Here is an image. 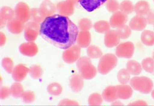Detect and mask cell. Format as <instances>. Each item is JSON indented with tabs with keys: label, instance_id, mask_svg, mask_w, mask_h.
<instances>
[{
	"label": "cell",
	"instance_id": "6da1fadb",
	"mask_svg": "<svg viewBox=\"0 0 154 106\" xmlns=\"http://www.w3.org/2000/svg\"><path fill=\"white\" fill-rule=\"evenodd\" d=\"M79 32L78 27L68 16L59 14L46 17L39 28V35L43 39L65 50L74 44Z\"/></svg>",
	"mask_w": 154,
	"mask_h": 106
},
{
	"label": "cell",
	"instance_id": "7a4b0ae2",
	"mask_svg": "<svg viewBox=\"0 0 154 106\" xmlns=\"http://www.w3.org/2000/svg\"><path fill=\"white\" fill-rule=\"evenodd\" d=\"M76 65L80 75L84 79H91L97 74L96 69L88 57L83 56L80 57L77 61Z\"/></svg>",
	"mask_w": 154,
	"mask_h": 106
},
{
	"label": "cell",
	"instance_id": "3957f363",
	"mask_svg": "<svg viewBox=\"0 0 154 106\" xmlns=\"http://www.w3.org/2000/svg\"><path fill=\"white\" fill-rule=\"evenodd\" d=\"M117 63V58L114 54H106L100 57L97 67L98 71L101 74H106L116 66Z\"/></svg>",
	"mask_w": 154,
	"mask_h": 106
},
{
	"label": "cell",
	"instance_id": "277c9868",
	"mask_svg": "<svg viewBox=\"0 0 154 106\" xmlns=\"http://www.w3.org/2000/svg\"><path fill=\"white\" fill-rule=\"evenodd\" d=\"M130 84L134 90L145 94L149 93L153 86L152 80L144 76L133 77L130 80Z\"/></svg>",
	"mask_w": 154,
	"mask_h": 106
},
{
	"label": "cell",
	"instance_id": "5b68a950",
	"mask_svg": "<svg viewBox=\"0 0 154 106\" xmlns=\"http://www.w3.org/2000/svg\"><path fill=\"white\" fill-rule=\"evenodd\" d=\"M134 50L133 43L126 42L119 44L116 49V54L119 58L129 59L133 56Z\"/></svg>",
	"mask_w": 154,
	"mask_h": 106
},
{
	"label": "cell",
	"instance_id": "8992f818",
	"mask_svg": "<svg viewBox=\"0 0 154 106\" xmlns=\"http://www.w3.org/2000/svg\"><path fill=\"white\" fill-rule=\"evenodd\" d=\"M81 48L77 45H73L66 49L63 55L64 61L68 64L73 63L79 58Z\"/></svg>",
	"mask_w": 154,
	"mask_h": 106
},
{
	"label": "cell",
	"instance_id": "52a82bcc",
	"mask_svg": "<svg viewBox=\"0 0 154 106\" xmlns=\"http://www.w3.org/2000/svg\"><path fill=\"white\" fill-rule=\"evenodd\" d=\"M128 19L127 14L121 11H118L113 13L109 22L111 27L117 29L125 25Z\"/></svg>",
	"mask_w": 154,
	"mask_h": 106
},
{
	"label": "cell",
	"instance_id": "ba28073f",
	"mask_svg": "<svg viewBox=\"0 0 154 106\" xmlns=\"http://www.w3.org/2000/svg\"><path fill=\"white\" fill-rule=\"evenodd\" d=\"M120 39L116 30L110 29L105 33L104 44L108 48L113 47L119 44Z\"/></svg>",
	"mask_w": 154,
	"mask_h": 106
},
{
	"label": "cell",
	"instance_id": "9c48e42d",
	"mask_svg": "<svg viewBox=\"0 0 154 106\" xmlns=\"http://www.w3.org/2000/svg\"><path fill=\"white\" fill-rule=\"evenodd\" d=\"M108 0H79L82 7L88 12H91L99 8Z\"/></svg>",
	"mask_w": 154,
	"mask_h": 106
},
{
	"label": "cell",
	"instance_id": "30bf717a",
	"mask_svg": "<svg viewBox=\"0 0 154 106\" xmlns=\"http://www.w3.org/2000/svg\"><path fill=\"white\" fill-rule=\"evenodd\" d=\"M91 39V35L89 31L81 30L77 37V44L81 48L87 47L90 45Z\"/></svg>",
	"mask_w": 154,
	"mask_h": 106
},
{
	"label": "cell",
	"instance_id": "8fae6325",
	"mask_svg": "<svg viewBox=\"0 0 154 106\" xmlns=\"http://www.w3.org/2000/svg\"><path fill=\"white\" fill-rule=\"evenodd\" d=\"M29 71V69L24 64H18L12 71L13 78L17 82H21L24 79Z\"/></svg>",
	"mask_w": 154,
	"mask_h": 106
},
{
	"label": "cell",
	"instance_id": "7c38bea8",
	"mask_svg": "<svg viewBox=\"0 0 154 106\" xmlns=\"http://www.w3.org/2000/svg\"><path fill=\"white\" fill-rule=\"evenodd\" d=\"M102 96L106 101L112 102L118 98L116 86L110 85L107 87L103 91Z\"/></svg>",
	"mask_w": 154,
	"mask_h": 106
},
{
	"label": "cell",
	"instance_id": "4fadbf2b",
	"mask_svg": "<svg viewBox=\"0 0 154 106\" xmlns=\"http://www.w3.org/2000/svg\"><path fill=\"white\" fill-rule=\"evenodd\" d=\"M147 23L145 18L142 16H137L131 19L129 25L130 28L133 30L141 31L146 27Z\"/></svg>",
	"mask_w": 154,
	"mask_h": 106
},
{
	"label": "cell",
	"instance_id": "5bb4252c",
	"mask_svg": "<svg viewBox=\"0 0 154 106\" xmlns=\"http://www.w3.org/2000/svg\"><path fill=\"white\" fill-rule=\"evenodd\" d=\"M83 79L80 74L74 73L72 75L70 79L69 84L72 91L78 92L82 90L84 85Z\"/></svg>",
	"mask_w": 154,
	"mask_h": 106
},
{
	"label": "cell",
	"instance_id": "9a60e30c",
	"mask_svg": "<svg viewBox=\"0 0 154 106\" xmlns=\"http://www.w3.org/2000/svg\"><path fill=\"white\" fill-rule=\"evenodd\" d=\"M75 5L72 2L66 0L59 3L57 7L62 15L67 16L72 15L74 13Z\"/></svg>",
	"mask_w": 154,
	"mask_h": 106
},
{
	"label": "cell",
	"instance_id": "2e32d148",
	"mask_svg": "<svg viewBox=\"0 0 154 106\" xmlns=\"http://www.w3.org/2000/svg\"><path fill=\"white\" fill-rule=\"evenodd\" d=\"M118 98L121 99H128L132 95L133 90L129 85H116Z\"/></svg>",
	"mask_w": 154,
	"mask_h": 106
},
{
	"label": "cell",
	"instance_id": "e0dca14e",
	"mask_svg": "<svg viewBox=\"0 0 154 106\" xmlns=\"http://www.w3.org/2000/svg\"><path fill=\"white\" fill-rule=\"evenodd\" d=\"M134 10L136 14L140 16L146 15L150 10L148 2L144 0L137 2L134 6Z\"/></svg>",
	"mask_w": 154,
	"mask_h": 106
},
{
	"label": "cell",
	"instance_id": "ac0fdd59",
	"mask_svg": "<svg viewBox=\"0 0 154 106\" xmlns=\"http://www.w3.org/2000/svg\"><path fill=\"white\" fill-rule=\"evenodd\" d=\"M95 31L100 33H105L110 29L109 22L105 20H100L95 22L93 25Z\"/></svg>",
	"mask_w": 154,
	"mask_h": 106
},
{
	"label": "cell",
	"instance_id": "d6986e66",
	"mask_svg": "<svg viewBox=\"0 0 154 106\" xmlns=\"http://www.w3.org/2000/svg\"><path fill=\"white\" fill-rule=\"evenodd\" d=\"M126 68L130 74L134 75H139L142 70L140 64L134 60H130L127 62Z\"/></svg>",
	"mask_w": 154,
	"mask_h": 106
},
{
	"label": "cell",
	"instance_id": "ffe728a7",
	"mask_svg": "<svg viewBox=\"0 0 154 106\" xmlns=\"http://www.w3.org/2000/svg\"><path fill=\"white\" fill-rule=\"evenodd\" d=\"M141 40L145 45L151 46L154 44V32L152 31L146 30L142 33Z\"/></svg>",
	"mask_w": 154,
	"mask_h": 106
},
{
	"label": "cell",
	"instance_id": "44dd1931",
	"mask_svg": "<svg viewBox=\"0 0 154 106\" xmlns=\"http://www.w3.org/2000/svg\"><path fill=\"white\" fill-rule=\"evenodd\" d=\"M87 53L90 59H96L100 58L103 53L100 49L95 45H90L87 47Z\"/></svg>",
	"mask_w": 154,
	"mask_h": 106
},
{
	"label": "cell",
	"instance_id": "7402d4cb",
	"mask_svg": "<svg viewBox=\"0 0 154 106\" xmlns=\"http://www.w3.org/2000/svg\"><path fill=\"white\" fill-rule=\"evenodd\" d=\"M134 5L132 2L129 0H124L119 4L120 11L126 14L132 13L134 10Z\"/></svg>",
	"mask_w": 154,
	"mask_h": 106
},
{
	"label": "cell",
	"instance_id": "603a6c76",
	"mask_svg": "<svg viewBox=\"0 0 154 106\" xmlns=\"http://www.w3.org/2000/svg\"><path fill=\"white\" fill-rule=\"evenodd\" d=\"M117 77L119 82L122 85H125L129 81L130 78V73L125 69H121L118 72Z\"/></svg>",
	"mask_w": 154,
	"mask_h": 106
},
{
	"label": "cell",
	"instance_id": "cb8c5ba5",
	"mask_svg": "<svg viewBox=\"0 0 154 106\" xmlns=\"http://www.w3.org/2000/svg\"><path fill=\"white\" fill-rule=\"evenodd\" d=\"M120 39H125L128 38L131 34L130 27L127 25H124L116 30Z\"/></svg>",
	"mask_w": 154,
	"mask_h": 106
},
{
	"label": "cell",
	"instance_id": "d4e9b609",
	"mask_svg": "<svg viewBox=\"0 0 154 106\" xmlns=\"http://www.w3.org/2000/svg\"><path fill=\"white\" fill-rule=\"evenodd\" d=\"M103 102L102 98L101 95L98 93H95L91 94L88 99V104L91 106H99L101 105Z\"/></svg>",
	"mask_w": 154,
	"mask_h": 106
},
{
	"label": "cell",
	"instance_id": "484cf974",
	"mask_svg": "<svg viewBox=\"0 0 154 106\" xmlns=\"http://www.w3.org/2000/svg\"><path fill=\"white\" fill-rule=\"evenodd\" d=\"M142 65L146 71L152 73L154 70V60L150 57L146 58L143 60Z\"/></svg>",
	"mask_w": 154,
	"mask_h": 106
},
{
	"label": "cell",
	"instance_id": "4316f807",
	"mask_svg": "<svg viewBox=\"0 0 154 106\" xmlns=\"http://www.w3.org/2000/svg\"><path fill=\"white\" fill-rule=\"evenodd\" d=\"M93 26L91 21L88 18H82L78 22V28L81 31H89Z\"/></svg>",
	"mask_w": 154,
	"mask_h": 106
},
{
	"label": "cell",
	"instance_id": "83f0119b",
	"mask_svg": "<svg viewBox=\"0 0 154 106\" xmlns=\"http://www.w3.org/2000/svg\"><path fill=\"white\" fill-rule=\"evenodd\" d=\"M20 84L14 83L11 86V92L13 96L17 97L22 96L23 93L22 86Z\"/></svg>",
	"mask_w": 154,
	"mask_h": 106
},
{
	"label": "cell",
	"instance_id": "f1b7e54d",
	"mask_svg": "<svg viewBox=\"0 0 154 106\" xmlns=\"http://www.w3.org/2000/svg\"><path fill=\"white\" fill-rule=\"evenodd\" d=\"M106 6L107 10L113 13L118 11L119 8V4L117 0H108Z\"/></svg>",
	"mask_w": 154,
	"mask_h": 106
},
{
	"label": "cell",
	"instance_id": "f546056e",
	"mask_svg": "<svg viewBox=\"0 0 154 106\" xmlns=\"http://www.w3.org/2000/svg\"><path fill=\"white\" fill-rule=\"evenodd\" d=\"M62 87L60 84L57 83H53L50 85L48 87L49 93L54 95H58L62 91Z\"/></svg>",
	"mask_w": 154,
	"mask_h": 106
},
{
	"label": "cell",
	"instance_id": "4dcf8cb0",
	"mask_svg": "<svg viewBox=\"0 0 154 106\" xmlns=\"http://www.w3.org/2000/svg\"><path fill=\"white\" fill-rule=\"evenodd\" d=\"M29 72L31 76L35 79L41 77L42 73V70L41 68L37 65H34L32 67L29 69Z\"/></svg>",
	"mask_w": 154,
	"mask_h": 106
},
{
	"label": "cell",
	"instance_id": "1f68e13d",
	"mask_svg": "<svg viewBox=\"0 0 154 106\" xmlns=\"http://www.w3.org/2000/svg\"><path fill=\"white\" fill-rule=\"evenodd\" d=\"M34 94L31 91H27L23 93L22 95L23 100L26 102H32L34 99Z\"/></svg>",
	"mask_w": 154,
	"mask_h": 106
},
{
	"label": "cell",
	"instance_id": "d6a6232c",
	"mask_svg": "<svg viewBox=\"0 0 154 106\" xmlns=\"http://www.w3.org/2000/svg\"><path fill=\"white\" fill-rule=\"evenodd\" d=\"M2 64L3 67L8 72L11 73L12 72L13 64L11 61L9 60L6 62V61L4 60Z\"/></svg>",
	"mask_w": 154,
	"mask_h": 106
},
{
	"label": "cell",
	"instance_id": "836d02e7",
	"mask_svg": "<svg viewBox=\"0 0 154 106\" xmlns=\"http://www.w3.org/2000/svg\"><path fill=\"white\" fill-rule=\"evenodd\" d=\"M146 15L147 22L149 24H154V11L150 10Z\"/></svg>",
	"mask_w": 154,
	"mask_h": 106
},
{
	"label": "cell",
	"instance_id": "e575fe53",
	"mask_svg": "<svg viewBox=\"0 0 154 106\" xmlns=\"http://www.w3.org/2000/svg\"><path fill=\"white\" fill-rule=\"evenodd\" d=\"M60 105H78L79 104L76 102L68 99H65L60 102Z\"/></svg>",
	"mask_w": 154,
	"mask_h": 106
},
{
	"label": "cell",
	"instance_id": "d590c367",
	"mask_svg": "<svg viewBox=\"0 0 154 106\" xmlns=\"http://www.w3.org/2000/svg\"><path fill=\"white\" fill-rule=\"evenodd\" d=\"M129 105H143L146 106L147 105L146 102L142 100H139L136 101L129 104Z\"/></svg>",
	"mask_w": 154,
	"mask_h": 106
},
{
	"label": "cell",
	"instance_id": "8d00e7d4",
	"mask_svg": "<svg viewBox=\"0 0 154 106\" xmlns=\"http://www.w3.org/2000/svg\"><path fill=\"white\" fill-rule=\"evenodd\" d=\"M116 101L113 102L112 104V105H123L121 102Z\"/></svg>",
	"mask_w": 154,
	"mask_h": 106
},
{
	"label": "cell",
	"instance_id": "74e56055",
	"mask_svg": "<svg viewBox=\"0 0 154 106\" xmlns=\"http://www.w3.org/2000/svg\"><path fill=\"white\" fill-rule=\"evenodd\" d=\"M75 4L78 2H79V0H67Z\"/></svg>",
	"mask_w": 154,
	"mask_h": 106
},
{
	"label": "cell",
	"instance_id": "f35d334b",
	"mask_svg": "<svg viewBox=\"0 0 154 106\" xmlns=\"http://www.w3.org/2000/svg\"><path fill=\"white\" fill-rule=\"evenodd\" d=\"M151 96L152 98L154 99V90L152 91V92Z\"/></svg>",
	"mask_w": 154,
	"mask_h": 106
},
{
	"label": "cell",
	"instance_id": "ab89813d",
	"mask_svg": "<svg viewBox=\"0 0 154 106\" xmlns=\"http://www.w3.org/2000/svg\"><path fill=\"white\" fill-rule=\"evenodd\" d=\"M152 58H153V60H154V52L153 53Z\"/></svg>",
	"mask_w": 154,
	"mask_h": 106
},
{
	"label": "cell",
	"instance_id": "60d3db41",
	"mask_svg": "<svg viewBox=\"0 0 154 106\" xmlns=\"http://www.w3.org/2000/svg\"><path fill=\"white\" fill-rule=\"evenodd\" d=\"M153 0V1H154V0Z\"/></svg>",
	"mask_w": 154,
	"mask_h": 106
}]
</instances>
